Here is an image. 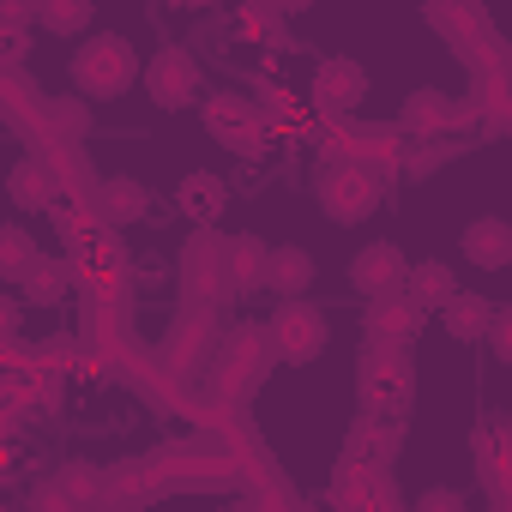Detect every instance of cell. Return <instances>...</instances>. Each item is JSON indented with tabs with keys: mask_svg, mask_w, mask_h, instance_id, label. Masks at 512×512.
<instances>
[{
	"mask_svg": "<svg viewBox=\"0 0 512 512\" xmlns=\"http://www.w3.org/2000/svg\"><path fill=\"white\" fill-rule=\"evenodd\" d=\"M181 290L187 296H211L217 284H223V235L211 229V223H193V241H187V253H181Z\"/></svg>",
	"mask_w": 512,
	"mask_h": 512,
	"instance_id": "obj_7",
	"label": "cell"
},
{
	"mask_svg": "<svg viewBox=\"0 0 512 512\" xmlns=\"http://www.w3.org/2000/svg\"><path fill=\"white\" fill-rule=\"evenodd\" d=\"M488 314H494V302H482V296H470V290H452V296L440 302V326H446L452 344H476L482 326H488Z\"/></svg>",
	"mask_w": 512,
	"mask_h": 512,
	"instance_id": "obj_17",
	"label": "cell"
},
{
	"mask_svg": "<svg viewBox=\"0 0 512 512\" xmlns=\"http://www.w3.org/2000/svg\"><path fill=\"white\" fill-rule=\"evenodd\" d=\"M91 19H97V0H37V25H43L49 37L79 43V37L91 31Z\"/></svg>",
	"mask_w": 512,
	"mask_h": 512,
	"instance_id": "obj_19",
	"label": "cell"
},
{
	"mask_svg": "<svg viewBox=\"0 0 512 512\" xmlns=\"http://www.w3.org/2000/svg\"><path fill=\"white\" fill-rule=\"evenodd\" d=\"M272 13H284V19H296V13H308V7H320V0H266Z\"/></svg>",
	"mask_w": 512,
	"mask_h": 512,
	"instance_id": "obj_27",
	"label": "cell"
},
{
	"mask_svg": "<svg viewBox=\"0 0 512 512\" xmlns=\"http://www.w3.org/2000/svg\"><path fill=\"white\" fill-rule=\"evenodd\" d=\"M223 205H229L223 175H211V169L181 175V187H175V211H181L187 223H217V217H223Z\"/></svg>",
	"mask_w": 512,
	"mask_h": 512,
	"instance_id": "obj_12",
	"label": "cell"
},
{
	"mask_svg": "<svg viewBox=\"0 0 512 512\" xmlns=\"http://www.w3.org/2000/svg\"><path fill=\"white\" fill-rule=\"evenodd\" d=\"M482 338H488V350H494V362H512V314H506V308H494V314H488V326H482Z\"/></svg>",
	"mask_w": 512,
	"mask_h": 512,
	"instance_id": "obj_23",
	"label": "cell"
},
{
	"mask_svg": "<svg viewBox=\"0 0 512 512\" xmlns=\"http://www.w3.org/2000/svg\"><path fill=\"white\" fill-rule=\"evenodd\" d=\"M458 121H470V109H458V103H446L440 91H410L404 97V109H398V127L404 133H416V139H434V133H446V127H458Z\"/></svg>",
	"mask_w": 512,
	"mask_h": 512,
	"instance_id": "obj_11",
	"label": "cell"
},
{
	"mask_svg": "<svg viewBox=\"0 0 512 512\" xmlns=\"http://www.w3.org/2000/svg\"><path fill=\"white\" fill-rule=\"evenodd\" d=\"M266 260H272V247H266L260 235H235V241H223L229 290H266Z\"/></svg>",
	"mask_w": 512,
	"mask_h": 512,
	"instance_id": "obj_15",
	"label": "cell"
},
{
	"mask_svg": "<svg viewBox=\"0 0 512 512\" xmlns=\"http://www.w3.org/2000/svg\"><path fill=\"white\" fill-rule=\"evenodd\" d=\"M139 79H145V97L157 103V109H193L199 103V91H205V73H199V61H193V49H157L145 67H139Z\"/></svg>",
	"mask_w": 512,
	"mask_h": 512,
	"instance_id": "obj_2",
	"label": "cell"
},
{
	"mask_svg": "<svg viewBox=\"0 0 512 512\" xmlns=\"http://www.w3.org/2000/svg\"><path fill=\"white\" fill-rule=\"evenodd\" d=\"M31 260H37L31 229H25V223H0V284H19Z\"/></svg>",
	"mask_w": 512,
	"mask_h": 512,
	"instance_id": "obj_21",
	"label": "cell"
},
{
	"mask_svg": "<svg viewBox=\"0 0 512 512\" xmlns=\"http://www.w3.org/2000/svg\"><path fill=\"white\" fill-rule=\"evenodd\" d=\"M374 181L362 175V169H332L326 181H320V205H326V217L332 223H362L368 211H374Z\"/></svg>",
	"mask_w": 512,
	"mask_h": 512,
	"instance_id": "obj_9",
	"label": "cell"
},
{
	"mask_svg": "<svg viewBox=\"0 0 512 512\" xmlns=\"http://www.w3.org/2000/svg\"><path fill=\"white\" fill-rule=\"evenodd\" d=\"M326 320L308 308V296H284V308L272 314V356L278 362H290V368H302V362H314L320 350H326Z\"/></svg>",
	"mask_w": 512,
	"mask_h": 512,
	"instance_id": "obj_3",
	"label": "cell"
},
{
	"mask_svg": "<svg viewBox=\"0 0 512 512\" xmlns=\"http://www.w3.org/2000/svg\"><path fill=\"white\" fill-rule=\"evenodd\" d=\"M49 127H55V139H67V145H79L85 133H91V103L73 91V97H55L49 103Z\"/></svg>",
	"mask_w": 512,
	"mask_h": 512,
	"instance_id": "obj_22",
	"label": "cell"
},
{
	"mask_svg": "<svg viewBox=\"0 0 512 512\" xmlns=\"http://www.w3.org/2000/svg\"><path fill=\"white\" fill-rule=\"evenodd\" d=\"M404 247L398 241H368L350 253V290L356 296H380V290H398L404 284Z\"/></svg>",
	"mask_w": 512,
	"mask_h": 512,
	"instance_id": "obj_6",
	"label": "cell"
},
{
	"mask_svg": "<svg viewBox=\"0 0 512 512\" xmlns=\"http://www.w3.org/2000/svg\"><path fill=\"white\" fill-rule=\"evenodd\" d=\"M362 97H368V67H362V61L326 55V61L314 67V103H320V115H350Z\"/></svg>",
	"mask_w": 512,
	"mask_h": 512,
	"instance_id": "obj_5",
	"label": "cell"
},
{
	"mask_svg": "<svg viewBox=\"0 0 512 512\" xmlns=\"http://www.w3.org/2000/svg\"><path fill=\"white\" fill-rule=\"evenodd\" d=\"M416 506H422V512H458V506H464V494H452V488H428Z\"/></svg>",
	"mask_w": 512,
	"mask_h": 512,
	"instance_id": "obj_26",
	"label": "cell"
},
{
	"mask_svg": "<svg viewBox=\"0 0 512 512\" xmlns=\"http://www.w3.org/2000/svg\"><path fill=\"white\" fill-rule=\"evenodd\" d=\"M314 278H320V266H314V253H308V247H296V241L272 247V260H266V284H272L278 296H308V290H314Z\"/></svg>",
	"mask_w": 512,
	"mask_h": 512,
	"instance_id": "obj_14",
	"label": "cell"
},
{
	"mask_svg": "<svg viewBox=\"0 0 512 512\" xmlns=\"http://www.w3.org/2000/svg\"><path fill=\"white\" fill-rule=\"evenodd\" d=\"M440 163H446V145H422V151H410L404 175H410V181H428V175H434Z\"/></svg>",
	"mask_w": 512,
	"mask_h": 512,
	"instance_id": "obj_24",
	"label": "cell"
},
{
	"mask_svg": "<svg viewBox=\"0 0 512 512\" xmlns=\"http://www.w3.org/2000/svg\"><path fill=\"white\" fill-rule=\"evenodd\" d=\"M67 284H73L67 260H49V253H37V260L25 266V278H19V290H25L31 308H55V302L67 296Z\"/></svg>",
	"mask_w": 512,
	"mask_h": 512,
	"instance_id": "obj_18",
	"label": "cell"
},
{
	"mask_svg": "<svg viewBox=\"0 0 512 512\" xmlns=\"http://www.w3.org/2000/svg\"><path fill=\"white\" fill-rule=\"evenodd\" d=\"M37 0H0V31H31Z\"/></svg>",
	"mask_w": 512,
	"mask_h": 512,
	"instance_id": "obj_25",
	"label": "cell"
},
{
	"mask_svg": "<svg viewBox=\"0 0 512 512\" xmlns=\"http://www.w3.org/2000/svg\"><path fill=\"white\" fill-rule=\"evenodd\" d=\"M416 332H422V308H416L404 290H380V296H368V320H362V338H368V344H380V350H404Z\"/></svg>",
	"mask_w": 512,
	"mask_h": 512,
	"instance_id": "obj_4",
	"label": "cell"
},
{
	"mask_svg": "<svg viewBox=\"0 0 512 512\" xmlns=\"http://www.w3.org/2000/svg\"><path fill=\"white\" fill-rule=\"evenodd\" d=\"M458 247L476 272H506L512 266V223L506 217H476V223H464Z\"/></svg>",
	"mask_w": 512,
	"mask_h": 512,
	"instance_id": "obj_10",
	"label": "cell"
},
{
	"mask_svg": "<svg viewBox=\"0 0 512 512\" xmlns=\"http://www.w3.org/2000/svg\"><path fill=\"white\" fill-rule=\"evenodd\" d=\"M13 314H19V302H7V296H0V332H13Z\"/></svg>",
	"mask_w": 512,
	"mask_h": 512,
	"instance_id": "obj_28",
	"label": "cell"
},
{
	"mask_svg": "<svg viewBox=\"0 0 512 512\" xmlns=\"http://www.w3.org/2000/svg\"><path fill=\"white\" fill-rule=\"evenodd\" d=\"M7 199H13V211H49L55 199H61V181H55V169H49V157H19L13 169H7Z\"/></svg>",
	"mask_w": 512,
	"mask_h": 512,
	"instance_id": "obj_8",
	"label": "cell"
},
{
	"mask_svg": "<svg viewBox=\"0 0 512 512\" xmlns=\"http://www.w3.org/2000/svg\"><path fill=\"white\" fill-rule=\"evenodd\" d=\"M151 211V187L133 175H103L97 181V217L103 223H139Z\"/></svg>",
	"mask_w": 512,
	"mask_h": 512,
	"instance_id": "obj_13",
	"label": "cell"
},
{
	"mask_svg": "<svg viewBox=\"0 0 512 512\" xmlns=\"http://www.w3.org/2000/svg\"><path fill=\"white\" fill-rule=\"evenodd\" d=\"M67 79L85 103H109V97H127V85L139 79V55L127 37H79L73 61H67Z\"/></svg>",
	"mask_w": 512,
	"mask_h": 512,
	"instance_id": "obj_1",
	"label": "cell"
},
{
	"mask_svg": "<svg viewBox=\"0 0 512 512\" xmlns=\"http://www.w3.org/2000/svg\"><path fill=\"white\" fill-rule=\"evenodd\" d=\"M241 127H253V115H247L241 97H205V133H211V139H229V145L253 151V139H247Z\"/></svg>",
	"mask_w": 512,
	"mask_h": 512,
	"instance_id": "obj_20",
	"label": "cell"
},
{
	"mask_svg": "<svg viewBox=\"0 0 512 512\" xmlns=\"http://www.w3.org/2000/svg\"><path fill=\"white\" fill-rule=\"evenodd\" d=\"M398 290L428 314V308H440V302L458 290V272H452L446 260H422V266H404V284H398Z\"/></svg>",
	"mask_w": 512,
	"mask_h": 512,
	"instance_id": "obj_16",
	"label": "cell"
}]
</instances>
